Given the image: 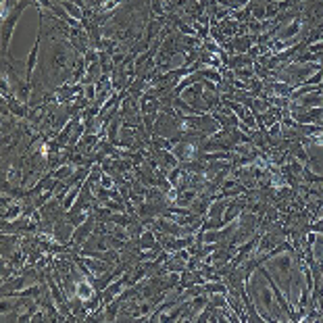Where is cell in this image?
Returning <instances> with one entry per match:
<instances>
[{"label": "cell", "mask_w": 323, "mask_h": 323, "mask_svg": "<svg viewBox=\"0 0 323 323\" xmlns=\"http://www.w3.org/2000/svg\"><path fill=\"white\" fill-rule=\"evenodd\" d=\"M71 48L65 44H59V42L50 40V52L46 55V67H44V75H50V80H63L69 75L71 67L77 63V57L71 52Z\"/></svg>", "instance_id": "cell-1"}, {"label": "cell", "mask_w": 323, "mask_h": 323, "mask_svg": "<svg viewBox=\"0 0 323 323\" xmlns=\"http://www.w3.org/2000/svg\"><path fill=\"white\" fill-rule=\"evenodd\" d=\"M31 4H38V0H21L15 8H11L8 13H4V21H2V59H8V46H11V38H13L15 25H17V21H19L21 13L28 6H31Z\"/></svg>", "instance_id": "cell-2"}, {"label": "cell", "mask_w": 323, "mask_h": 323, "mask_svg": "<svg viewBox=\"0 0 323 323\" xmlns=\"http://www.w3.org/2000/svg\"><path fill=\"white\" fill-rule=\"evenodd\" d=\"M42 33H44V23L40 19V29H38V38H36V44L31 46L29 55H28V60H25V80L31 82L33 80V71L38 67V52H40V40H42Z\"/></svg>", "instance_id": "cell-3"}, {"label": "cell", "mask_w": 323, "mask_h": 323, "mask_svg": "<svg viewBox=\"0 0 323 323\" xmlns=\"http://www.w3.org/2000/svg\"><path fill=\"white\" fill-rule=\"evenodd\" d=\"M73 232H75L73 223H69L67 219H60V221L55 223V228H52V238H55L57 242L67 244V246H69V242L73 240Z\"/></svg>", "instance_id": "cell-4"}, {"label": "cell", "mask_w": 323, "mask_h": 323, "mask_svg": "<svg viewBox=\"0 0 323 323\" xmlns=\"http://www.w3.org/2000/svg\"><path fill=\"white\" fill-rule=\"evenodd\" d=\"M300 31H302V19H300V17H296V19L288 23L286 28H279V29H277L275 38H277V40H290V38L300 36Z\"/></svg>", "instance_id": "cell-5"}, {"label": "cell", "mask_w": 323, "mask_h": 323, "mask_svg": "<svg viewBox=\"0 0 323 323\" xmlns=\"http://www.w3.org/2000/svg\"><path fill=\"white\" fill-rule=\"evenodd\" d=\"M136 244H138L140 250H150V248H154V246H159L161 242H156V235H154L152 230H144L142 235H140V238L136 240Z\"/></svg>", "instance_id": "cell-6"}, {"label": "cell", "mask_w": 323, "mask_h": 323, "mask_svg": "<svg viewBox=\"0 0 323 323\" xmlns=\"http://www.w3.org/2000/svg\"><path fill=\"white\" fill-rule=\"evenodd\" d=\"M60 4L65 6V11L71 15V17H75L77 21H82V23H86V13H84V6H80V4H73L71 0H60Z\"/></svg>", "instance_id": "cell-7"}, {"label": "cell", "mask_w": 323, "mask_h": 323, "mask_svg": "<svg viewBox=\"0 0 323 323\" xmlns=\"http://www.w3.org/2000/svg\"><path fill=\"white\" fill-rule=\"evenodd\" d=\"M82 186H84V184H75L71 190L67 192V196L63 198V206H60L63 211H69V208L75 205V200H77V196H80V192H82Z\"/></svg>", "instance_id": "cell-8"}, {"label": "cell", "mask_w": 323, "mask_h": 323, "mask_svg": "<svg viewBox=\"0 0 323 323\" xmlns=\"http://www.w3.org/2000/svg\"><path fill=\"white\" fill-rule=\"evenodd\" d=\"M203 290L205 294H228V284L223 282H206L203 284Z\"/></svg>", "instance_id": "cell-9"}, {"label": "cell", "mask_w": 323, "mask_h": 323, "mask_svg": "<svg viewBox=\"0 0 323 323\" xmlns=\"http://www.w3.org/2000/svg\"><path fill=\"white\" fill-rule=\"evenodd\" d=\"M75 173V165H71V163H67V165H63L60 169H52V176H55V179H60V181H67L69 177H71Z\"/></svg>", "instance_id": "cell-10"}, {"label": "cell", "mask_w": 323, "mask_h": 323, "mask_svg": "<svg viewBox=\"0 0 323 323\" xmlns=\"http://www.w3.org/2000/svg\"><path fill=\"white\" fill-rule=\"evenodd\" d=\"M198 73H200V77H203V80L215 82V84H221V82H223V73L215 71V69H205V67H200V69H198Z\"/></svg>", "instance_id": "cell-11"}, {"label": "cell", "mask_w": 323, "mask_h": 323, "mask_svg": "<svg viewBox=\"0 0 323 323\" xmlns=\"http://www.w3.org/2000/svg\"><path fill=\"white\" fill-rule=\"evenodd\" d=\"M17 215H23V206H19V205H8L4 211H2V219L4 221H13V219H17Z\"/></svg>", "instance_id": "cell-12"}, {"label": "cell", "mask_w": 323, "mask_h": 323, "mask_svg": "<svg viewBox=\"0 0 323 323\" xmlns=\"http://www.w3.org/2000/svg\"><path fill=\"white\" fill-rule=\"evenodd\" d=\"M234 73H235V77H238V80H252V77H255V67H240V69H234Z\"/></svg>", "instance_id": "cell-13"}, {"label": "cell", "mask_w": 323, "mask_h": 323, "mask_svg": "<svg viewBox=\"0 0 323 323\" xmlns=\"http://www.w3.org/2000/svg\"><path fill=\"white\" fill-rule=\"evenodd\" d=\"M250 19L265 21L267 19V4H259V6L252 4V17H250Z\"/></svg>", "instance_id": "cell-14"}, {"label": "cell", "mask_w": 323, "mask_h": 323, "mask_svg": "<svg viewBox=\"0 0 323 323\" xmlns=\"http://www.w3.org/2000/svg\"><path fill=\"white\" fill-rule=\"evenodd\" d=\"M323 82V69H317L315 73H311L307 80H304V84H309V86H319Z\"/></svg>", "instance_id": "cell-15"}, {"label": "cell", "mask_w": 323, "mask_h": 323, "mask_svg": "<svg viewBox=\"0 0 323 323\" xmlns=\"http://www.w3.org/2000/svg\"><path fill=\"white\" fill-rule=\"evenodd\" d=\"M315 242H317V232H311L309 230V234H307V244H304V246H315Z\"/></svg>", "instance_id": "cell-16"}]
</instances>
